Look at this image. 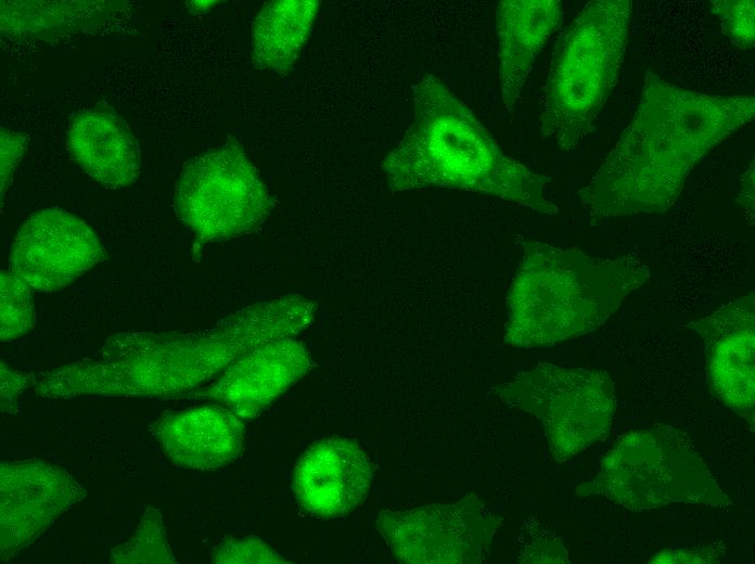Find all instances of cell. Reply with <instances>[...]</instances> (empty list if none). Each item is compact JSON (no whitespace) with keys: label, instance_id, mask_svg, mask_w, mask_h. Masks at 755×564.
Segmentation results:
<instances>
[{"label":"cell","instance_id":"603a6c76","mask_svg":"<svg viewBox=\"0 0 755 564\" xmlns=\"http://www.w3.org/2000/svg\"><path fill=\"white\" fill-rule=\"evenodd\" d=\"M27 136L1 129V197L12 180V175L25 151Z\"/></svg>","mask_w":755,"mask_h":564},{"label":"cell","instance_id":"3957f363","mask_svg":"<svg viewBox=\"0 0 755 564\" xmlns=\"http://www.w3.org/2000/svg\"><path fill=\"white\" fill-rule=\"evenodd\" d=\"M522 245L507 296L504 341L514 347L553 345L596 330L650 275L635 259H601L535 240Z\"/></svg>","mask_w":755,"mask_h":564},{"label":"cell","instance_id":"9c48e42d","mask_svg":"<svg viewBox=\"0 0 755 564\" xmlns=\"http://www.w3.org/2000/svg\"><path fill=\"white\" fill-rule=\"evenodd\" d=\"M106 252L91 227L60 208H46L20 226L9 255V270L30 289L54 292L71 284Z\"/></svg>","mask_w":755,"mask_h":564},{"label":"cell","instance_id":"5bb4252c","mask_svg":"<svg viewBox=\"0 0 755 564\" xmlns=\"http://www.w3.org/2000/svg\"><path fill=\"white\" fill-rule=\"evenodd\" d=\"M223 406L192 407L165 414L150 431L169 460L208 471L234 461L244 445V424Z\"/></svg>","mask_w":755,"mask_h":564},{"label":"cell","instance_id":"7c38bea8","mask_svg":"<svg viewBox=\"0 0 755 564\" xmlns=\"http://www.w3.org/2000/svg\"><path fill=\"white\" fill-rule=\"evenodd\" d=\"M373 479L367 453L351 439L331 436L298 459L292 488L298 504L321 518L344 517L362 504Z\"/></svg>","mask_w":755,"mask_h":564},{"label":"cell","instance_id":"277c9868","mask_svg":"<svg viewBox=\"0 0 755 564\" xmlns=\"http://www.w3.org/2000/svg\"><path fill=\"white\" fill-rule=\"evenodd\" d=\"M632 11L631 0H592L558 41L540 127L561 149L574 150L593 130L617 82Z\"/></svg>","mask_w":755,"mask_h":564},{"label":"cell","instance_id":"7a4b0ae2","mask_svg":"<svg viewBox=\"0 0 755 564\" xmlns=\"http://www.w3.org/2000/svg\"><path fill=\"white\" fill-rule=\"evenodd\" d=\"M392 191L451 188L498 197L555 215L545 195L548 183L507 155L474 115L436 76L413 90V120L383 161Z\"/></svg>","mask_w":755,"mask_h":564},{"label":"cell","instance_id":"d6986e66","mask_svg":"<svg viewBox=\"0 0 755 564\" xmlns=\"http://www.w3.org/2000/svg\"><path fill=\"white\" fill-rule=\"evenodd\" d=\"M30 287L10 270L0 275L1 342L13 341L29 332L36 323Z\"/></svg>","mask_w":755,"mask_h":564},{"label":"cell","instance_id":"5b68a950","mask_svg":"<svg viewBox=\"0 0 755 564\" xmlns=\"http://www.w3.org/2000/svg\"><path fill=\"white\" fill-rule=\"evenodd\" d=\"M576 495L600 496L635 512L677 502L733 507L690 437L670 425L620 436Z\"/></svg>","mask_w":755,"mask_h":564},{"label":"cell","instance_id":"8fae6325","mask_svg":"<svg viewBox=\"0 0 755 564\" xmlns=\"http://www.w3.org/2000/svg\"><path fill=\"white\" fill-rule=\"evenodd\" d=\"M754 294L721 306L689 325L703 338L707 381L713 394L754 430Z\"/></svg>","mask_w":755,"mask_h":564},{"label":"cell","instance_id":"d4e9b609","mask_svg":"<svg viewBox=\"0 0 755 564\" xmlns=\"http://www.w3.org/2000/svg\"><path fill=\"white\" fill-rule=\"evenodd\" d=\"M33 375L14 372L1 362V409H8V405L16 403V398L24 390Z\"/></svg>","mask_w":755,"mask_h":564},{"label":"cell","instance_id":"ba28073f","mask_svg":"<svg viewBox=\"0 0 755 564\" xmlns=\"http://www.w3.org/2000/svg\"><path fill=\"white\" fill-rule=\"evenodd\" d=\"M501 522L471 493L448 504L382 511L376 527L400 562L469 564L485 557Z\"/></svg>","mask_w":755,"mask_h":564},{"label":"cell","instance_id":"7402d4cb","mask_svg":"<svg viewBox=\"0 0 755 564\" xmlns=\"http://www.w3.org/2000/svg\"><path fill=\"white\" fill-rule=\"evenodd\" d=\"M522 563H567V552L561 537L550 531L532 537L521 551Z\"/></svg>","mask_w":755,"mask_h":564},{"label":"cell","instance_id":"30bf717a","mask_svg":"<svg viewBox=\"0 0 755 564\" xmlns=\"http://www.w3.org/2000/svg\"><path fill=\"white\" fill-rule=\"evenodd\" d=\"M86 495L65 470L42 461L1 464V556L39 537Z\"/></svg>","mask_w":755,"mask_h":564},{"label":"cell","instance_id":"6da1fadb","mask_svg":"<svg viewBox=\"0 0 755 564\" xmlns=\"http://www.w3.org/2000/svg\"><path fill=\"white\" fill-rule=\"evenodd\" d=\"M754 117V95L705 94L645 73L631 121L578 192L581 207L596 217L668 210L695 166Z\"/></svg>","mask_w":755,"mask_h":564},{"label":"cell","instance_id":"44dd1931","mask_svg":"<svg viewBox=\"0 0 755 564\" xmlns=\"http://www.w3.org/2000/svg\"><path fill=\"white\" fill-rule=\"evenodd\" d=\"M213 563H285L264 541L251 537L229 539L218 544L212 555Z\"/></svg>","mask_w":755,"mask_h":564},{"label":"cell","instance_id":"ac0fdd59","mask_svg":"<svg viewBox=\"0 0 755 564\" xmlns=\"http://www.w3.org/2000/svg\"><path fill=\"white\" fill-rule=\"evenodd\" d=\"M113 563H175L161 514L148 508L137 533L112 550Z\"/></svg>","mask_w":755,"mask_h":564},{"label":"cell","instance_id":"cb8c5ba5","mask_svg":"<svg viewBox=\"0 0 755 564\" xmlns=\"http://www.w3.org/2000/svg\"><path fill=\"white\" fill-rule=\"evenodd\" d=\"M722 549L716 544L686 549H665L655 554L649 563H718Z\"/></svg>","mask_w":755,"mask_h":564},{"label":"cell","instance_id":"2e32d148","mask_svg":"<svg viewBox=\"0 0 755 564\" xmlns=\"http://www.w3.org/2000/svg\"><path fill=\"white\" fill-rule=\"evenodd\" d=\"M71 158L107 189L132 183L140 170L138 141L114 111L92 107L76 113L68 125Z\"/></svg>","mask_w":755,"mask_h":564},{"label":"cell","instance_id":"e0dca14e","mask_svg":"<svg viewBox=\"0 0 755 564\" xmlns=\"http://www.w3.org/2000/svg\"><path fill=\"white\" fill-rule=\"evenodd\" d=\"M319 5L317 0L265 3L252 27L254 65L280 74L289 72L310 35Z\"/></svg>","mask_w":755,"mask_h":564},{"label":"cell","instance_id":"9a60e30c","mask_svg":"<svg viewBox=\"0 0 755 564\" xmlns=\"http://www.w3.org/2000/svg\"><path fill=\"white\" fill-rule=\"evenodd\" d=\"M559 0H501L496 11L497 57L503 105L512 112L533 65L562 23Z\"/></svg>","mask_w":755,"mask_h":564},{"label":"cell","instance_id":"484cf974","mask_svg":"<svg viewBox=\"0 0 755 564\" xmlns=\"http://www.w3.org/2000/svg\"><path fill=\"white\" fill-rule=\"evenodd\" d=\"M740 204L747 207V214L754 211V164L748 167L743 176Z\"/></svg>","mask_w":755,"mask_h":564},{"label":"cell","instance_id":"8992f818","mask_svg":"<svg viewBox=\"0 0 755 564\" xmlns=\"http://www.w3.org/2000/svg\"><path fill=\"white\" fill-rule=\"evenodd\" d=\"M498 393L504 402L541 421L558 463L606 437L616 410L614 384L597 369L541 362L519 372Z\"/></svg>","mask_w":755,"mask_h":564},{"label":"cell","instance_id":"52a82bcc","mask_svg":"<svg viewBox=\"0 0 755 564\" xmlns=\"http://www.w3.org/2000/svg\"><path fill=\"white\" fill-rule=\"evenodd\" d=\"M174 207L200 241L215 242L257 231L272 201L243 148L230 138L184 164Z\"/></svg>","mask_w":755,"mask_h":564},{"label":"cell","instance_id":"4fadbf2b","mask_svg":"<svg viewBox=\"0 0 755 564\" xmlns=\"http://www.w3.org/2000/svg\"><path fill=\"white\" fill-rule=\"evenodd\" d=\"M311 359L302 342L277 339L243 355L194 397L220 402L242 420L256 416L303 377Z\"/></svg>","mask_w":755,"mask_h":564},{"label":"cell","instance_id":"ffe728a7","mask_svg":"<svg viewBox=\"0 0 755 564\" xmlns=\"http://www.w3.org/2000/svg\"><path fill=\"white\" fill-rule=\"evenodd\" d=\"M721 30L740 49H752L755 39L754 0L712 1Z\"/></svg>","mask_w":755,"mask_h":564}]
</instances>
